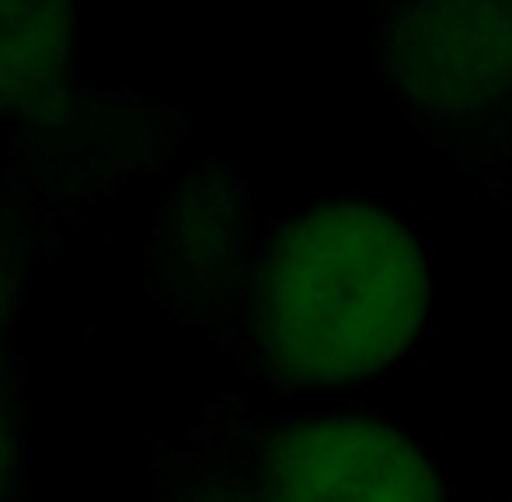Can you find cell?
<instances>
[{"label":"cell","mask_w":512,"mask_h":502,"mask_svg":"<svg viewBox=\"0 0 512 502\" xmlns=\"http://www.w3.org/2000/svg\"><path fill=\"white\" fill-rule=\"evenodd\" d=\"M429 300L415 234L377 203L328 199L265 234L234 360L279 394L356 384L418 339Z\"/></svg>","instance_id":"1"},{"label":"cell","mask_w":512,"mask_h":502,"mask_svg":"<svg viewBox=\"0 0 512 502\" xmlns=\"http://www.w3.org/2000/svg\"><path fill=\"white\" fill-rule=\"evenodd\" d=\"M74 56V0H0L4 175L70 231L161 175L189 133L175 105L81 84Z\"/></svg>","instance_id":"2"},{"label":"cell","mask_w":512,"mask_h":502,"mask_svg":"<svg viewBox=\"0 0 512 502\" xmlns=\"http://www.w3.org/2000/svg\"><path fill=\"white\" fill-rule=\"evenodd\" d=\"M154 502H450L439 471L363 412L265 415L220 401L150 447Z\"/></svg>","instance_id":"3"},{"label":"cell","mask_w":512,"mask_h":502,"mask_svg":"<svg viewBox=\"0 0 512 502\" xmlns=\"http://www.w3.org/2000/svg\"><path fill=\"white\" fill-rule=\"evenodd\" d=\"M377 74L401 116L499 199L512 171V0H377Z\"/></svg>","instance_id":"4"},{"label":"cell","mask_w":512,"mask_h":502,"mask_svg":"<svg viewBox=\"0 0 512 502\" xmlns=\"http://www.w3.org/2000/svg\"><path fill=\"white\" fill-rule=\"evenodd\" d=\"M255 206L227 161H203L154 217L143 283L171 321L237 356L258 269Z\"/></svg>","instance_id":"5"},{"label":"cell","mask_w":512,"mask_h":502,"mask_svg":"<svg viewBox=\"0 0 512 502\" xmlns=\"http://www.w3.org/2000/svg\"><path fill=\"white\" fill-rule=\"evenodd\" d=\"M21 468H25V401L21 380L0 384V502L21 499Z\"/></svg>","instance_id":"6"},{"label":"cell","mask_w":512,"mask_h":502,"mask_svg":"<svg viewBox=\"0 0 512 502\" xmlns=\"http://www.w3.org/2000/svg\"><path fill=\"white\" fill-rule=\"evenodd\" d=\"M21 297H25V290L0 276V384L21 380L18 356H14V318H18Z\"/></svg>","instance_id":"7"},{"label":"cell","mask_w":512,"mask_h":502,"mask_svg":"<svg viewBox=\"0 0 512 502\" xmlns=\"http://www.w3.org/2000/svg\"><path fill=\"white\" fill-rule=\"evenodd\" d=\"M499 203H502V210H506L509 217H512V171H509V182H506V189H502Z\"/></svg>","instance_id":"8"}]
</instances>
